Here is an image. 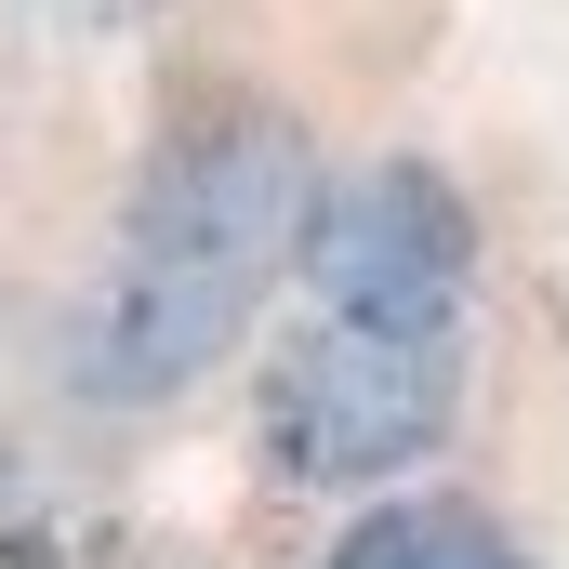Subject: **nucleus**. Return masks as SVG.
<instances>
[{
	"mask_svg": "<svg viewBox=\"0 0 569 569\" xmlns=\"http://www.w3.org/2000/svg\"><path fill=\"white\" fill-rule=\"evenodd\" d=\"M305 212H318V159L279 107H199L120 212L107 291L80 318V385L120 411L186 398L252 331L279 266H305Z\"/></svg>",
	"mask_w": 569,
	"mask_h": 569,
	"instance_id": "nucleus-1",
	"label": "nucleus"
},
{
	"mask_svg": "<svg viewBox=\"0 0 569 569\" xmlns=\"http://www.w3.org/2000/svg\"><path fill=\"white\" fill-rule=\"evenodd\" d=\"M463 411V331H358L318 318L266 371V450L291 490H371L398 463H425Z\"/></svg>",
	"mask_w": 569,
	"mask_h": 569,
	"instance_id": "nucleus-2",
	"label": "nucleus"
},
{
	"mask_svg": "<svg viewBox=\"0 0 569 569\" xmlns=\"http://www.w3.org/2000/svg\"><path fill=\"white\" fill-rule=\"evenodd\" d=\"M305 279L358 331H463V279H477V212L425 159H358L318 186L305 212Z\"/></svg>",
	"mask_w": 569,
	"mask_h": 569,
	"instance_id": "nucleus-3",
	"label": "nucleus"
},
{
	"mask_svg": "<svg viewBox=\"0 0 569 569\" xmlns=\"http://www.w3.org/2000/svg\"><path fill=\"white\" fill-rule=\"evenodd\" d=\"M318 569H530V557H517V530L490 503H385V517H358Z\"/></svg>",
	"mask_w": 569,
	"mask_h": 569,
	"instance_id": "nucleus-4",
	"label": "nucleus"
}]
</instances>
